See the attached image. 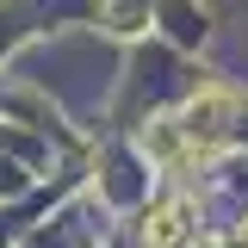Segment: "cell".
I'll return each mask as SVG.
<instances>
[{"instance_id": "obj_1", "label": "cell", "mask_w": 248, "mask_h": 248, "mask_svg": "<svg viewBox=\"0 0 248 248\" xmlns=\"http://www.w3.org/2000/svg\"><path fill=\"white\" fill-rule=\"evenodd\" d=\"M149 242L155 248H174V242H180V205H161V211L149 217Z\"/></svg>"}]
</instances>
